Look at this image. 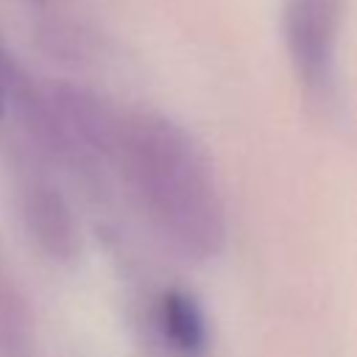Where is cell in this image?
I'll return each instance as SVG.
<instances>
[{"instance_id":"obj_1","label":"cell","mask_w":357,"mask_h":357,"mask_svg":"<svg viewBox=\"0 0 357 357\" xmlns=\"http://www.w3.org/2000/svg\"><path fill=\"white\" fill-rule=\"evenodd\" d=\"M156 231L190 259L226 245V206L215 170L195 137L156 112L120 117L112 153Z\"/></svg>"},{"instance_id":"obj_4","label":"cell","mask_w":357,"mask_h":357,"mask_svg":"<svg viewBox=\"0 0 357 357\" xmlns=\"http://www.w3.org/2000/svg\"><path fill=\"white\" fill-rule=\"evenodd\" d=\"M156 324L173 351L198 357L209 346V326L198 298L181 287H167L156 304Z\"/></svg>"},{"instance_id":"obj_3","label":"cell","mask_w":357,"mask_h":357,"mask_svg":"<svg viewBox=\"0 0 357 357\" xmlns=\"http://www.w3.org/2000/svg\"><path fill=\"white\" fill-rule=\"evenodd\" d=\"M17 201L22 223L39 248L53 259H73L78 251V223L59 187L39 173H25L17 181Z\"/></svg>"},{"instance_id":"obj_5","label":"cell","mask_w":357,"mask_h":357,"mask_svg":"<svg viewBox=\"0 0 357 357\" xmlns=\"http://www.w3.org/2000/svg\"><path fill=\"white\" fill-rule=\"evenodd\" d=\"M0 106H3V89H0Z\"/></svg>"},{"instance_id":"obj_2","label":"cell","mask_w":357,"mask_h":357,"mask_svg":"<svg viewBox=\"0 0 357 357\" xmlns=\"http://www.w3.org/2000/svg\"><path fill=\"white\" fill-rule=\"evenodd\" d=\"M349 0H282V33L296 81L326 103L337 75V47Z\"/></svg>"}]
</instances>
